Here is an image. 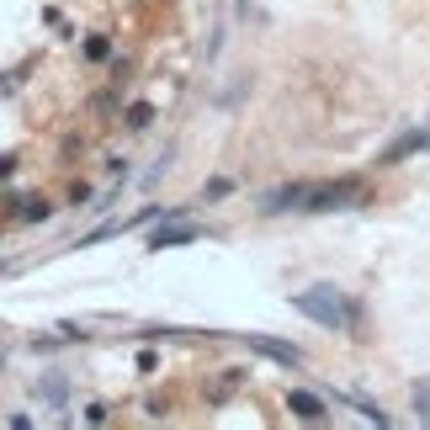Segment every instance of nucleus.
Masks as SVG:
<instances>
[{
    "label": "nucleus",
    "mask_w": 430,
    "mask_h": 430,
    "mask_svg": "<svg viewBox=\"0 0 430 430\" xmlns=\"http://www.w3.org/2000/svg\"><path fill=\"white\" fill-rule=\"evenodd\" d=\"M292 308H298V313H308V319H319V324H329V329H346V313H350V308L340 303V298H335L329 287L298 292V298H292Z\"/></svg>",
    "instance_id": "1"
},
{
    "label": "nucleus",
    "mask_w": 430,
    "mask_h": 430,
    "mask_svg": "<svg viewBox=\"0 0 430 430\" xmlns=\"http://www.w3.org/2000/svg\"><path fill=\"white\" fill-rule=\"evenodd\" d=\"M361 202V186L356 181H335V186H313L303 197V207L308 213H335V207H356Z\"/></svg>",
    "instance_id": "2"
},
{
    "label": "nucleus",
    "mask_w": 430,
    "mask_h": 430,
    "mask_svg": "<svg viewBox=\"0 0 430 430\" xmlns=\"http://www.w3.org/2000/svg\"><path fill=\"white\" fill-rule=\"evenodd\" d=\"M250 346L261 350V356H276V361H287V367H298V361H303V350H298V346H282V340H266V335H250Z\"/></svg>",
    "instance_id": "3"
},
{
    "label": "nucleus",
    "mask_w": 430,
    "mask_h": 430,
    "mask_svg": "<svg viewBox=\"0 0 430 430\" xmlns=\"http://www.w3.org/2000/svg\"><path fill=\"white\" fill-rule=\"evenodd\" d=\"M287 409L298 414V420H324V398H313V393H287Z\"/></svg>",
    "instance_id": "4"
},
{
    "label": "nucleus",
    "mask_w": 430,
    "mask_h": 430,
    "mask_svg": "<svg viewBox=\"0 0 430 430\" xmlns=\"http://www.w3.org/2000/svg\"><path fill=\"white\" fill-rule=\"evenodd\" d=\"M186 239H197V228H160V234H149V250H165V245H186Z\"/></svg>",
    "instance_id": "5"
},
{
    "label": "nucleus",
    "mask_w": 430,
    "mask_h": 430,
    "mask_svg": "<svg viewBox=\"0 0 430 430\" xmlns=\"http://www.w3.org/2000/svg\"><path fill=\"white\" fill-rule=\"evenodd\" d=\"M228 191H234V181H228V176H213V181H207V191H202V197H207V202H224Z\"/></svg>",
    "instance_id": "6"
},
{
    "label": "nucleus",
    "mask_w": 430,
    "mask_h": 430,
    "mask_svg": "<svg viewBox=\"0 0 430 430\" xmlns=\"http://www.w3.org/2000/svg\"><path fill=\"white\" fill-rule=\"evenodd\" d=\"M64 393H69V383H64V377H43V398H53V404H59Z\"/></svg>",
    "instance_id": "7"
}]
</instances>
